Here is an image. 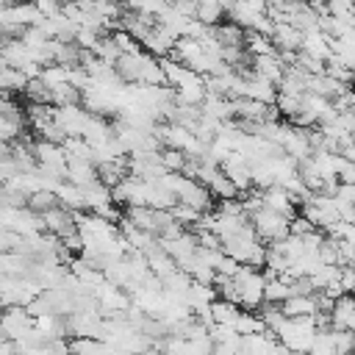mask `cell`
I'll return each instance as SVG.
<instances>
[{"label":"cell","instance_id":"obj_1","mask_svg":"<svg viewBox=\"0 0 355 355\" xmlns=\"http://www.w3.org/2000/svg\"><path fill=\"white\" fill-rule=\"evenodd\" d=\"M247 219H250V225H252V230H255V236L261 241H275V239H283L288 233V219L283 214L266 208V205H261L258 211L247 214Z\"/></svg>","mask_w":355,"mask_h":355},{"label":"cell","instance_id":"obj_2","mask_svg":"<svg viewBox=\"0 0 355 355\" xmlns=\"http://www.w3.org/2000/svg\"><path fill=\"white\" fill-rule=\"evenodd\" d=\"M175 197H178V202H186L189 208H194V211H200V214H205V211H214V197H211V191L202 186V183H197V180H191V178H183L180 175V183H178V189H175Z\"/></svg>","mask_w":355,"mask_h":355},{"label":"cell","instance_id":"obj_3","mask_svg":"<svg viewBox=\"0 0 355 355\" xmlns=\"http://www.w3.org/2000/svg\"><path fill=\"white\" fill-rule=\"evenodd\" d=\"M39 216H42L44 233H53L55 239H64V236H69V233L78 230V225H75V214L67 211L64 205H53L50 211L39 214Z\"/></svg>","mask_w":355,"mask_h":355},{"label":"cell","instance_id":"obj_4","mask_svg":"<svg viewBox=\"0 0 355 355\" xmlns=\"http://www.w3.org/2000/svg\"><path fill=\"white\" fill-rule=\"evenodd\" d=\"M144 58H147V53H144V50H139V53H119V55H116V61L111 64V69H114V75L119 78V83H125V86L139 83Z\"/></svg>","mask_w":355,"mask_h":355},{"label":"cell","instance_id":"obj_5","mask_svg":"<svg viewBox=\"0 0 355 355\" xmlns=\"http://www.w3.org/2000/svg\"><path fill=\"white\" fill-rule=\"evenodd\" d=\"M330 330H355V300L352 294H341L330 308Z\"/></svg>","mask_w":355,"mask_h":355},{"label":"cell","instance_id":"obj_6","mask_svg":"<svg viewBox=\"0 0 355 355\" xmlns=\"http://www.w3.org/2000/svg\"><path fill=\"white\" fill-rule=\"evenodd\" d=\"M269 42H272L275 53H297L300 42H302V33L288 22H275V28L269 33Z\"/></svg>","mask_w":355,"mask_h":355},{"label":"cell","instance_id":"obj_7","mask_svg":"<svg viewBox=\"0 0 355 355\" xmlns=\"http://www.w3.org/2000/svg\"><path fill=\"white\" fill-rule=\"evenodd\" d=\"M261 200H263L266 208L283 214L286 219H291V216L297 214V202H294V197H291L283 186H277V183H272L269 189H263V191H261Z\"/></svg>","mask_w":355,"mask_h":355},{"label":"cell","instance_id":"obj_8","mask_svg":"<svg viewBox=\"0 0 355 355\" xmlns=\"http://www.w3.org/2000/svg\"><path fill=\"white\" fill-rule=\"evenodd\" d=\"M283 61L275 55V53H266V55H250V72L258 75V78H266L269 83L277 86V80L283 78Z\"/></svg>","mask_w":355,"mask_h":355},{"label":"cell","instance_id":"obj_9","mask_svg":"<svg viewBox=\"0 0 355 355\" xmlns=\"http://www.w3.org/2000/svg\"><path fill=\"white\" fill-rule=\"evenodd\" d=\"M64 180L75 183V186H89L97 180V169L89 158H67V172H64Z\"/></svg>","mask_w":355,"mask_h":355},{"label":"cell","instance_id":"obj_10","mask_svg":"<svg viewBox=\"0 0 355 355\" xmlns=\"http://www.w3.org/2000/svg\"><path fill=\"white\" fill-rule=\"evenodd\" d=\"M211 36L216 39L219 47H241L244 42V28L230 22V19H222L216 25H211Z\"/></svg>","mask_w":355,"mask_h":355},{"label":"cell","instance_id":"obj_11","mask_svg":"<svg viewBox=\"0 0 355 355\" xmlns=\"http://www.w3.org/2000/svg\"><path fill=\"white\" fill-rule=\"evenodd\" d=\"M53 191H55V197H58V205H64L67 211H72V214L86 211V205H83V189H80V186H75V183H69V180H58V186H55Z\"/></svg>","mask_w":355,"mask_h":355},{"label":"cell","instance_id":"obj_12","mask_svg":"<svg viewBox=\"0 0 355 355\" xmlns=\"http://www.w3.org/2000/svg\"><path fill=\"white\" fill-rule=\"evenodd\" d=\"M144 258H147V266H150V272L155 275V277H164V275H169V272H175L178 266H175V261L164 252V247L158 244V239L144 250Z\"/></svg>","mask_w":355,"mask_h":355},{"label":"cell","instance_id":"obj_13","mask_svg":"<svg viewBox=\"0 0 355 355\" xmlns=\"http://www.w3.org/2000/svg\"><path fill=\"white\" fill-rule=\"evenodd\" d=\"M0 53H3L6 67H14V69H19V67H25L31 61V50L19 39H3L0 42Z\"/></svg>","mask_w":355,"mask_h":355},{"label":"cell","instance_id":"obj_14","mask_svg":"<svg viewBox=\"0 0 355 355\" xmlns=\"http://www.w3.org/2000/svg\"><path fill=\"white\" fill-rule=\"evenodd\" d=\"M194 19L202 22L205 28L216 25L225 19V8H222V0H194Z\"/></svg>","mask_w":355,"mask_h":355},{"label":"cell","instance_id":"obj_15","mask_svg":"<svg viewBox=\"0 0 355 355\" xmlns=\"http://www.w3.org/2000/svg\"><path fill=\"white\" fill-rule=\"evenodd\" d=\"M280 311L288 319H294V316H311V313H316V305H313V297L311 294H291V297H286L280 302Z\"/></svg>","mask_w":355,"mask_h":355},{"label":"cell","instance_id":"obj_16","mask_svg":"<svg viewBox=\"0 0 355 355\" xmlns=\"http://www.w3.org/2000/svg\"><path fill=\"white\" fill-rule=\"evenodd\" d=\"M22 97H25L28 103H42V105H53V92H50V86H47L44 80H39V78H28V80H25Z\"/></svg>","mask_w":355,"mask_h":355},{"label":"cell","instance_id":"obj_17","mask_svg":"<svg viewBox=\"0 0 355 355\" xmlns=\"http://www.w3.org/2000/svg\"><path fill=\"white\" fill-rule=\"evenodd\" d=\"M205 97V89H202V78L191 80V83H183L175 89V103L178 105H200Z\"/></svg>","mask_w":355,"mask_h":355},{"label":"cell","instance_id":"obj_18","mask_svg":"<svg viewBox=\"0 0 355 355\" xmlns=\"http://www.w3.org/2000/svg\"><path fill=\"white\" fill-rule=\"evenodd\" d=\"M208 311H211L214 324H233V319H236V313L241 308L233 305V302H227V300H222V297H216V300L208 302Z\"/></svg>","mask_w":355,"mask_h":355},{"label":"cell","instance_id":"obj_19","mask_svg":"<svg viewBox=\"0 0 355 355\" xmlns=\"http://www.w3.org/2000/svg\"><path fill=\"white\" fill-rule=\"evenodd\" d=\"M205 189L211 191L214 200H233V197H239V189H236L233 180H230L227 175H222V172H216V175L208 180Z\"/></svg>","mask_w":355,"mask_h":355},{"label":"cell","instance_id":"obj_20","mask_svg":"<svg viewBox=\"0 0 355 355\" xmlns=\"http://www.w3.org/2000/svg\"><path fill=\"white\" fill-rule=\"evenodd\" d=\"M53 205H58V197H55V191H50V189H39V191H31V194L25 197V208L33 211V214H44V211H50Z\"/></svg>","mask_w":355,"mask_h":355},{"label":"cell","instance_id":"obj_21","mask_svg":"<svg viewBox=\"0 0 355 355\" xmlns=\"http://www.w3.org/2000/svg\"><path fill=\"white\" fill-rule=\"evenodd\" d=\"M233 330L239 336H250V333H263L266 327H263V322L258 319L255 311H239L236 319H233Z\"/></svg>","mask_w":355,"mask_h":355},{"label":"cell","instance_id":"obj_22","mask_svg":"<svg viewBox=\"0 0 355 355\" xmlns=\"http://www.w3.org/2000/svg\"><path fill=\"white\" fill-rule=\"evenodd\" d=\"M241 47H244L250 55H266V53H275L269 36H263V33H258V31H244V42H241Z\"/></svg>","mask_w":355,"mask_h":355},{"label":"cell","instance_id":"obj_23","mask_svg":"<svg viewBox=\"0 0 355 355\" xmlns=\"http://www.w3.org/2000/svg\"><path fill=\"white\" fill-rule=\"evenodd\" d=\"M139 83H144V86H166V78H164V69H161L158 58H153V55H147V58H144Z\"/></svg>","mask_w":355,"mask_h":355},{"label":"cell","instance_id":"obj_24","mask_svg":"<svg viewBox=\"0 0 355 355\" xmlns=\"http://www.w3.org/2000/svg\"><path fill=\"white\" fill-rule=\"evenodd\" d=\"M67 78H69V67L67 64H55V61L44 64L42 72H39V80H44L50 89L58 86V83H67Z\"/></svg>","mask_w":355,"mask_h":355},{"label":"cell","instance_id":"obj_25","mask_svg":"<svg viewBox=\"0 0 355 355\" xmlns=\"http://www.w3.org/2000/svg\"><path fill=\"white\" fill-rule=\"evenodd\" d=\"M272 105H275V111H277L283 119H291V116L300 111V105H302V97H294V94H283V92H275V100H272Z\"/></svg>","mask_w":355,"mask_h":355},{"label":"cell","instance_id":"obj_26","mask_svg":"<svg viewBox=\"0 0 355 355\" xmlns=\"http://www.w3.org/2000/svg\"><path fill=\"white\" fill-rule=\"evenodd\" d=\"M50 92H53V105H80V89L69 83H58Z\"/></svg>","mask_w":355,"mask_h":355},{"label":"cell","instance_id":"obj_27","mask_svg":"<svg viewBox=\"0 0 355 355\" xmlns=\"http://www.w3.org/2000/svg\"><path fill=\"white\" fill-rule=\"evenodd\" d=\"M158 161L166 172H180L183 164H186V153L183 150H175V147H161L158 150Z\"/></svg>","mask_w":355,"mask_h":355},{"label":"cell","instance_id":"obj_28","mask_svg":"<svg viewBox=\"0 0 355 355\" xmlns=\"http://www.w3.org/2000/svg\"><path fill=\"white\" fill-rule=\"evenodd\" d=\"M288 297V283H283L280 277H272V280H263V302H283Z\"/></svg>","mask_w":355,"mask_h":355},{"label":"cell","instance_id":"obj_29","mask_svg":"<svg viewBox=\"0 0 355 355\" xmlns=\"http://www.w3.org/2000/svg\"><path fill=\"white\" fill-rule=\"evenodd\" d=\"M19 42H22L28 50H39V47H44V42H47V33H44L39 25H28V28L19 33Z\"/></svg>","mask_w":355,"mask_h":355},{"label":"cell","instance_id":"obj_30","mask_svg":"<svg viewBox=\"0 0 355 355\" xmlns=\"http://www.w3.org/2000/svg\"><path fill=\"white\" fill-rule=\"evenodd\" d=\"M169 214H172V219H175V222H180L183 227H191V225L200 219V211L189 208L186 202H175V205L169 208Z\"/></svg>","mask_w":355,"mask_h":355},{"label":"cell","instance_id":"obj_31","mask_svg":"<svg viewBox=\"0 0 355 355\" xmlns=\"http://www.w3.org/2000/svg\"><path fill=\"white\" fill-rule=\"evenodd\" d=\"M316 261L319 263H330V266H338V250H336V239H327L316 247Z\"/></svg>","mask_w":355,"mask_h":355},{"label":"cell","instance_id":"obj_32","mask_svg":"<svg viewBox=\"0 0 355 355\" xmlns=\"http://www.w3.org/2000/svg\"><path fill=\"white\" fill-rule=\"evenodd\" d=\"M330 336H333V352H336V355L352 352V347H355L352 330H330Z\"/></svg>","mask_w":355,"mask_h":355},{"label":"cell","instance_id":"obj_33","mask_svg":"<svg viewBox=\"0 0 355 355\" xmlns=\"http://www.w3.org/2000/svg\"><path fill=\"white\" fill-rule=\"evenodd\" d=\"M336 180L338 183H355V161L336 155Z\"/></svg>","mask_w":355,"mask_h":355},{"label":"cell","instance_id":"obj_34","mask_svg":"<svg viewBox=\"0 0 355 355\" xmlns=\"http://www.w3.org/2000/svg\"><path fill=\"white\" fill-rule=\"evenodd\" d=\"M194 236H197V247H202V250H222V239L214 230H194Z\"/></svg>","mask_w":355,"mask_h":355},{"label":"cell","instance_id":"obj_35","mask_svg":"<svg viewBox=\"0 0 355 355\" xmlns=\"http://www.w3.org/2000/svg\"><path fill=\"white\" fill-rule=\"evenodd\" d=\"M33 3V8L44 17V19H50V17H58L61 14V0H31Z\"/></svg>","mask_w":355,"mask_h":355},{"label":"cell","instance_id":"obj_36","mask_svg":"<svg viewBox=\"0 0 355 355\" xmlns=\"http://www.w3.org/2000/svg\"><path fill=\"white\" fill-rule=\"evenodd\" d=\"M19 133H22V128L17 125V122H11V119H6V116H0V141H17L19 139Z\"/></svg>","mask_w":355,"mask_h":355},{"label":"cell","instance_id":"obj_37","mask_svg":"<svg viewBox=\"0 0 355 355\" xmlns=\"http://www.w3.org/2000/svg\"><path fill=\"white\" fill-rule=\"evenodd\" d=\"M313 230V225L302 216V214H294L291 219H288V233L291 236H305V233H311Z\"/></svg>","mask_w":355,"mask_h":355},{"label":"cell","instance_id":"obj_38","mask_svg":"<svg viewBox=\"0 0 355 355\" xmlns=\"http://www.w3.org/2000/svg\"><path fill=\"white\" fill-rule=\"evenodd\" d=\"M338 286H341L344 294H352L355 291V272H352L349 263L347 266H338Z\"/></svg>","mask_w":355,"mask_h":355},{"label":"cell","instance_id":"obj_39","mask_svg":"<svg viewBox=\"0 0 355 355\" xmlns=\"http://www.w3.org/2000/svg\"><path fill=\"white\" fill-rule=\"evenodd\" d=\"M0 355H14V344L0 338Z\"/></svg>","mask_w":355,"mask_h":355},{"label":"cell","instance_id":"obj_40","mask_svg":"<svg viewBox=\"0 0 355 355\" xmlns=\"http://www.w3.org/2000/svg\"><path fill=\"white\" fill-rule=\"evenodd\" d=\"M8 3H31V0H8Z\"/></svg>","mask_w":355,"mask_h":355},{"label":"cell","instance_id":"obj_41","mask_svg":"<svg viewBox=\"0 0 355 355\" xmlns=\"http://www.w3.org/2000/svg\"><path fill=\"white\" fill-rule=\"evenodd\" d=\"M0 67H6V61H3V53H0Z\"/></svg>","mask_w":355,"mask_h":355},{"label":"cell","instance_id":"obj_42","mask_svg":"<svg viewBox=\"0 0 355 355\" xmlns=\"http://www.w3.org/2000/svg\"><path fill=\"white\" fill-rule=\"evenodd\" d=\"M347 355H352V352H347Z\"/></svg>","mask_w":355,"mask_h":355},{"label":"cell","instance_id":"obj_43","mask_svg":"<svg viewBox=\"0 0 355 355\" xmlns=\"http://www.w3.org/2000/svg\"><path fill=\"white\" fill-rule=\"evenodd\" d=\"M0 311H3V308H0Z\"/></svg>","mask_w":355,"mask_h":355}]
</instances>
